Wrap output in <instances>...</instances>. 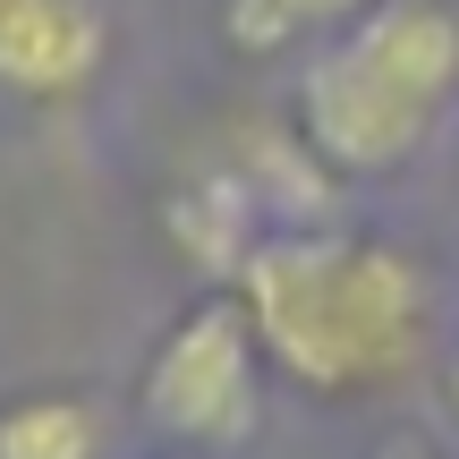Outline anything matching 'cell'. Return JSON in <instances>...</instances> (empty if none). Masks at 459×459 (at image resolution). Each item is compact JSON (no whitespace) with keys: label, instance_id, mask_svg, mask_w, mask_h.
<instances>
[{"label":"cell","instance_id":"obj_1","mask_svg":"<svg viewBox=\"0 0 459 459\" xmlns=\"http://www.w3.org/2000/svg\"><path fill=\"white\" fill-rule=\"evenodd\" d=\"M264 366L307 400H375L426 366V273L409 247L366 230H281L238 264Z\"/></svg>","mask_w":459,"mask_h":459},{"label":"cell","instance_id":"obj_2","mask_svg":"<svg viewBox=\"0 0 459 459\" xmlns=\"http://www.w3.org/2000/svg\"><path fill=\"white\" fill-rule=\"evenodd\" d=\"M459 102L451 0H366L298 77V136L341 179H392Z\"/></svg>","mask_w":459,"mask_h":459},{"label":"cell","instance_id":"obj_3","mask_svg":"<svg viewBox=\"0 0 459 459\" xmlns=\"http://www.w3.org/2000/svg\"><path fill=\"white\" fill-rule=\"evenodd\" d=\"M136 417L187 451H238L264 426V349L247 332L238 298H196L179 324L153 341Z\"/></svg>","mask_w":459,"mask_h":459},{"label":"cell","instance_id":"obj_4","mask_svg":"<svg viewBox=\"0 0 459 459\" xmlns=\"http://www.w3.org/2000/svg\"><path fill=\"white\" fill-rule=\"evenodd\" d=\"M111 60V0H0V94L77 102Z\"/></svg>","mask_w":459,"mask_h":459},{"label":"cell","instance_id":"obj_5","mask_svg":"<svg viewBox=\"0 0 459 459\" xmlns=\"http://www.w3.org/2000/svg\"><path fill=\"white\" fill-rule=\"evenodd\" d=\"M162 221H170V238H179V255L196 264V273H213V281H238V264L264 247L255 238V179H247V162L179 179Z\"/></svg>","mask_w":459,"mask_h":459},{"label":"cell","instance_id":"obj_6","mask_svg":"<svg viewBox=\"0 0 459 459\" xmlns=\"http://www.w3.org/2000/svg\"><path fill=\"white\" fill-rule=\"evenodd\" d=\"M0 459H102V409L85 392L0 400Z\"/></svg>","mask_w":459,"mask_h":459},{"label":"cell","instance_id":"obj_7","mask_svg":"<svg viewBox=\"0 0 459 459\" xmlns=\"http://www.w3.org/2000/svg\"><path fill=\"white\" fill-rule=\"evenodd\" d=\"M221 43L247 51V60H273V51L298 43V26L273 9V0H221Z\"/></svg>","mask_w":459,"mask_h":459},{"label":"cell","instance_id":"obj_8","mask_svg":"<svg viewBox=\"0 0 459 459\" xmlns=\"http://www.w3.org/2000/svg\"><path fill=\"white\" fill-rule=\"evenodd\" d=\"M273 9H281V17H290V26H298V34H307V26H349V17H358V9H366V0H273Z\"/></svg>","mask_w":459,"mask_h":459},{"label":"cell","instance_id":"obj_9","mask_svg":"<svg viewBox=\"0 0 459 459\" xmlns=\"http://www.w3.org/2000/svg\"><path fill=\"white\" fill-rule=\"evenodd\" d=\"M392 459H443V451H392Z\"/></svg>","mask_w":459,"mask_h":459},{"label":"cell","instance_id":"obj_10","mask_svg":"<svg viewBox=\"0 0 459 459\" xmlns=\"http://www.w3.org/2000/svg\"><path fill=\"white\" fill-rule=\"evenodd\" d=\"M451 400H459V358H451Z\"/></svg>","mask_w":459,"mask_h":459}]
</instances>
